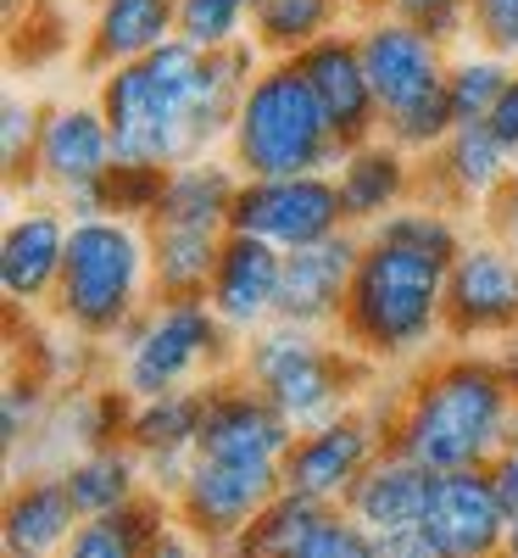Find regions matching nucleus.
<instances>
[{
  "label": "nucleus",
  "mask_w": 518,
  "mask_h": 558,
  "mask_svg": "<svg viewBox=\"0 0 518 558\" xmlns=\"http://www.w3.org/2000/svg\"><path fill=\"white\" fill-rule=\"evenodd\" d=\"M518 397L491 347H441L391 386V447L423 470H485L513 430Z\"/></svg>",
  "instance_id": "1"
},
{
  "label": "nucleus",
  "mask_w": 518,
  "mask_h": 558,
  "mask_svg": "<svg viewBox=\"0 0 518 558\" xmlns=\"http://www.w3.org/2000/svg\"><path fill=\"white\" fill-rule=\"evenodd\" d=\"M446 274L452 257L391 235H362L335 336L357 347L380 375H407L446 347Z\"/></svg>",
  "instance_id": "2"
},
{
  "label": "nucleus",
  "mask_w": 518,
  "mask_h": 558,
  "mask_svg": "<svg viewBox=\"0 0 518 558\" xmlns=\"http://www.w3.org/2000/svg\"><path fill=\"white\" fill-rule=\"evenodd\" d=\"M201 68H207V51H196L190 39L173 34L151 57L123 62L96 78V101L112 123L118 162L178 168V162L201 157V146H196Z\"/></svg>",
  "instance_id": "3"
},
{
  "label": "nucleus",
  "mask_w": 518,
  "mask_h": 558,
  "mask_svg": "<svg viewBox=\"0 0 518 558\" xmlns=\"http://www.w3.org/2000/svg\"><path fill=\"white\" fill-rule=\"evenodd\" d=\"M240 375L291 418L296 430H312L323 418H341L368 402V391L385 375L335 330H307V324L273 318L257 336L240 341Z\"/></svg>",
  "instance_id": "4"
},
{
  "label": "nucleus",
  "mask_w": 518,
  "mask_h": 558,
  "mask_svg": "<svg viewBox=\"0 0 518 558\" xmlns=\"http://www.w3.org/2000/svg\"><path fill=\"white\" fill-rule=\"evenodd\" d=\"M151 235L134 218H73L67 235V263L62 286L51 296L57 324H67L73 336L112 347L128 324L151 307Z\"/></svg>",
  "instance_id": "5"
},
{
  "label": "nucleus",
  "mask_w": 518,
  "mask_h": 558,
  "mask_svg": "<svg viewBox=\"0 0 518 558\" xmlns=\"http://www.w3.org/2000/svg\"><path fill=\"white\" fill-rule=\"evenodd\" d=\"M229 162L246 179H291V173H335L346 146L329 129L323 101L296 62H268L240 96L234 129L223 140Z\"/></svg>",
  "instance_id": "6"
},
{
  "label": "nucleus",
  "mask_w": 518,
  "mask_h": 558,
  "mask_svg": "<svg viewBox=\"0 0 518 558\" xmlns=\"http://www.w3.org/2000/svg\"><path fill=\"white\" fill-rule=\"evenodd\" d=\"M107 352H112V380L146 402L229 375L240 363V336L212 313L207 296H151V307Z\"/></svg>",
  "instance_id": "7"
},
{
  "label": "nucleus",
  "mask_w": 518,
  "mask_h": 558,
  "mask_svg": "<svg viewBox=\"0 0 518 558\" xmlns=\"http://www.w3.org/2000/svg\"><path fill=\"white\" fill-rule=\"evenodd\" d=\"M385 447H391V375L368 391L362 408H351L341 418H323L312 430H296L279 470H285L291 492H307L329 508H341Z\"/></svg>",
  "instance_id": "8"
},
{
  "label": "nucleus",
  "mask_w": 518,
  "mask_h": 558,
  "mask_svg": "<svg viewBox=\"0 0 518 558\" xmlns=\"http://www.w3.org/2000/svg\"><path fill=\"white\" fill-rule=\"evenodd\" d=\"M357 45L380 96V118L396 123L418 107H430L446 96V73H452V45H441L430 28H418L396 12H362L357 17Z\"/></svg>",
  "instance_id": "9"
},
{
  "label": "nucleus",
  "mask_w": 518,
  "mask_h": 558,
  "mask_svg": "<svg viewBox=\"0 0 518 558\" xmlns=\"http://www.w3.org/2000/svg\"><path fill=\"white\" fill-rule=\"evenodd\" d=\"M518 330V246L468 235L446 274V347H496Z\"/></svg>",
  "instance_id": "10"
},
{
  "label": "nucleus",
  "mask_w": 518,
  "mask_h": 558,
  "mask_svg": "<svg viewBox=\"0 0 518 558\" xmlns=\"http://www.w3.org/2000/svg\"><path fill=\"white\" fill-rule=\"evenodd\" d=\"M229 229L257 235L279 252H301V246L329 241L335 229H351V223L341 207L335 173H291V179H240Z\"/></svg>",
  "instance_id": "11"
},
{
  "label": "nucleus",
  "mask_w": 518,
  "mask_h": 558,
  "mask_svg": "<svg viewBox=\"0 0 518 558\" xmlns=\"http://www.w3.org/2000/svg\"><path fill=\"white\" fill-rule=\"evenodd\" d=\"M279 492H285V470H279V463H229V458L196 452L190 475L173 492V520L201 547L223 553L262 514V502L279 497Z\"/></svg>",
  "instance_id": "12"
},
{
  "label": "nucleus",
  "mask_w": 518,
  "mask_h": 558,
  "mask_svg": "<svg viewBox=\"0 0 518 558\" xmlns=\"http://www.w3.org/2000/svg\"><path fill=\"white\" fill-rule=\"evenodd\" d=\"M67 235L73 218L57 196H28L0 235V291L7 307L17 313H45L62 286V263H67Z\"/></svg>",
  "instance_id": "13"
},
{
  "label": "nucleus",
  "mask_w": 518,
  "mask_h": 558,
  "mask_svg": "<svg viewBox=\"0 0 518 558\" xmlns=\"http://www.w3.org/2000/svg\"><path fill=\"white\" fill-rule=\"evenodd\" d=\"M296 441V425L279 413L240 368L207 380V418H201V458H229V463H285Z\"/></svg>",
  "instance_id": "14"
},
{
  "label": "nucleus",
  "mask_w": 518,
  "mask_h": 558,
  "mask_svg": "<svg viewBox=\"0 0 518 558\" xmlns=\"http://www.w3.org/2000/svg\"><path fill=\"white\" fill-rule=\"evenodd\" d=\"M513 525V508L502 502L491 470H446L430 486L423 508V536L435 542L441 558H502Z\"/></svg>",
  "instance_id": "15"
},
{
  "label": "nucleus",
  "mask_w": 518,
  "mask_h": 558,
  "mask_svg": "<svg viewBox=\"0 0 518 558\" xmlns=\"http://www.w3.org/2000/svg\"><path fill=\"white\" fill-rule=\"evenodd\" d=\"M296 68L307 73L312 96L323 101L329 112V129L335 140L351 151V146H368V140L385 134V118H380V96H373V78H368V62H362V45H357V28H341L296 57Z\"/></svg>",
  "instance_id": "16"
},
{
  "label": "nucleus",
  "mask_w": 518,
  "mask_h": 558,
  "mask_svg": "<svg viewBox=\"0 0 518 558\" xmlns=\"http://www.w3.org/2000/svg\"><path fill=\"white\" fill-rule=\"evenodd\" d=\"M518 157L491 134V123H457L435 157H423V202L446 213H485L507 184Z\"/></svg>",
  "instance_id": "17"
},
{
  "label": "nucleus",
  "mask_w": 518,
  "mask_h": 558,
  "mask_svg": "<svg viewBox=\"0 0 518 558\" xmlns=\"http://www.w3.org/2000/svg\"><path fill=\"white\" fill-rule=\"evenodd\" d=\"M362 257V229H335L329 241H312L301 252H285V279H279V318L307 324V330H335L346 313V291Z\"/></svg>",
  "instance_id": "18"
},
{
  "label": "nucleus",
  "mask_w": 518,
  "mask_h": 558,
  "mask_svg": "<svg viewBox=\"0 0 518 558\" xmlns=\"http://www.w3.org/2000/svg\"><path fill=\"white\" fill-rule=\"evenodd\" d=\"M118 162L112 123L101 101H45V129H39V184L45 196H67L96 184Z\"/></svg>",
  "instance_id": "19"
},
{
  "label": "nucleus",
  "mask_w": 518,
  "mask_h": 558,
  "mask_svg": "<svg viewBox=\"0 0 518 558\" xmlns=\"http://www.w3.org/2000/svg\"><path fill=\"white\" fill-rule=\"evenodd\" d=\"M279 279H285V252L257 241V235H240L229 229L223 235V252H218V268H212V313L229 324L234 336H257L262 324L279 318Z\"/></svg>",
  "instance_id": "20"
},
{
  "label": "nucleus",
  "mask_w": 518,
  "mask_h": 558,
  "mask_svg": "<svg viewBox=\"0 0 518 558\" xmlns=\"http://www.w3.org/2000/svg\"><path fill=\"white\" fill-rule=\"evenodd\" d=\"M201 418H207V386H184L168 397H146L134 402V425H128V447L146 458L151 492H162L173 502V492L184 486L201 447Z\"/></svg>",
  "instance_id": "21"
},
{
  "label": "nucleus",
  "mask_w": 518,
  "mask_h": 558,
  "mask_svg": "<svg viewBox=\"0 0 518 558\" xmlns=\"http://www.w3.org/2000/svg\"><path fill=\"white\" fill-rule=\"evenodd\" d=\"M335 184H341V207H346V223L351 229H368L385 223L391 213H402L407 202L423 196V157L402 151L391 134L368 140V146H351L335 168Z\"/></svg>",
  "instance_id": "22"
},
{
  "label": "nucleus",
  "mask_w": 518,
  "mask_h": 558,
  "mask_svg": "<svg viewBox=\"0 0 518 558\" xmlns=\"http://www.w3.org/2000/svg\"><path fill=\"white\" fill-rule=\"evenodd\" d=\"M173 34H178V0H89L78 68L89 78H101L123 62L151 57Z\"/></svg>",
  "instance_id": "23"
},
{
  "label": "nucleus",
  "mask_w": 518,
  "mask_h": 558,
  "mask_svg": "<svg viewBox=\"0 0 518 558\" xmlns=\"http://www.w3.org/2000/svg\"><path fill=\"white\" fill-rule=\"evenodd\" d=\"M78 502L62 481V470H28L12 475L7 492V514H0V553H23V558H57L67 536L78 531Z\"/></svg>",
  "instance_id": "24"
},
{
  "label": "nucleus",
  "mask_w": 518,
  "mask_h": 558,
  "mask_svg": "<svg viewBox=\"0 0 518 558\" xmlns=\"http://www.w3.org/2000/svg\"><path fill=\"white\" fill-rule=\"evenodd\" d=\"M430 486H435V470H423V463H412L407 452L385 447L380 458L368 463V475L351 486V497H346L341 508H346L351 520H362L373 536H385V531L423 525Z\"/></svg>",
  "instance_id": "25"
},
{
  "label": "nucleus",
  "mask_w": 518,
  "mask_h": 558,
  "mask_svg": "<svg viewBox=\"0 0 518 558\" xmlns=\"http://www.w3.org/2000/svg\"><path fill=\"white\" fill-rule=\"evenodd\" d=\"M240 168L229 162V151H207V157H190L168 173V196L162 207L151 213V223H190V229H218L229 235V213H234V196H240Z\"/></svg>",
  "instance_id": "26"
},
{
  "label": "nucleus",
  "mask_w": 518,
  "mask_h": 558,
  "mask_svg": "<svg viewBox=\"0 0 518 558\" xmlns=\"http://www.w3.org/2000/svg\"><path fill=\"white\" fill-rule=\"evenodd\" d=\"M357 0H257L251 39L262 45L268 62H296L307 45L357 28Z\"/></svg>",
  "instance_id": "27"
},
{
  "label": "nucleus",
  "mask_w": 518,
  "mask_h": 558,
  "mask_svg": "<svg viewBox=\"0 0 518 558\" xmlns=\"http://www.w3.org/2000/svg\"><path fill=\"white\" fill-rule=\"evenodd\" d=\"M62 481L78 502L84 520L96 514H118V508H128L134 497L151 492V475H146V458H139L128 441L123 447H89L78 458L62 463Z\"/></svg>",
  "instance_id": "28"
},
{
  "label": "nucleus",
  "mask_w": 518,
  "mask_h": 558,
  "mask_svg": "<svg viewBox=\"0 0 518 558\" xmlns=\"http://www.w3.org/2000/svg\"><path fill=\"white\" fill-rule=\"evenodd\" d=\"M173 502L162 492L134 497L118 514H96V520H78V531L67 536V547L57 558H139L162 531H173Z\"/></svg>",
  "instance_id": "29"
},
{
  "label": "nucleus",
  "mask_w": 518,
  "mask_h": 558,
  "mask_svg": "<svg viewBox=\"0 0 518 558\" xmlns=\"http://www.w3.org/2000/svg\"><path fill=\"white\" fill-rule=\"evenodd\" d=\"M151 235V286L157 296H207L212 268L223 252L218 229H190V223H146Z\"/></svg>",
  "instance_id": "30"
},
{
  "label": "nucleus",
  "mask_w": 518,
  "mask_h": 558,
  "mask_svg": "<svg viewBox=\"0 0 518 558\" xmlns=\"http://www.w3.org/2000/svg\"><path fill=\"white\" fill-rule=\"evenodd\" d=\"M329 514V502H318V497H307V492H279V497H268L262 502V514L234 536L223 553L229 558H296V547L312 536V525Z\"/></svg>",
  "instance_id": "31"
},
{
  "label": "nucleus",
  "mask_w": 518,
  "mask_h": 558,
  "mask_svg": "<svg viewBox=\"0 0 518 558\" xmlns=\"http://www.w3.org/2000/svg\"><path fill=\"white\" fill-rule=\"evenodd\" d=\"M57 402H62V391L51 380H39L34 368L12 363L7 391H0V441H7V458H23L45 436V425L57 418Z\"/></svg>",
  "instance_id": "32"
},
{
  "label": "nucleus",
  "mask_w": 518,
  "mask_h": 558,
  "mask_svg": "<svg viewBox=\"0 0 518 558\" xmlns=\"http://www.w3.org/2000/svg\"><path fill=\"white\" fill-rule=\"evenodd\" d=\"M39 129H45V101L7 96V112H0V162H7V191L12 196H45V184H39Z\"/></svg>",
  "instance_id": "33"
},
{
  "label": "nucleus",
  "mask_w": 518,
  "mask_h": 558,
  "mask_svg": "<svg viewBox=\"0 0 518 558\" xmlns=\"http://www.w3.org/2000/svg\"><path fill=\"white\" fill-rule=\"evenodd\" d=\"M73 45V23L57 0H28L23 12L7 17V51L12 68H51Z\"/></svg>",
  "instance_id": "34"
},
{
  "label": "nucleus",
  "mask_w": 518,
  "mask_h": 558,
  "mask_svg": "<svg viewBox=\"0 0 518 558\" xmlns=\"http://www.w3.org/2000/svg\"><path fill=\"white\" fill-rule=\"evenodd\" d=\"M513 62L507 57H491V51H462L452 57V73H446V96H452V118L457 123H485L496 96H502V84H507Z\"/></svg>",
  "instance_id": "35"
},
{
  "label": "nucleus",
  "mask_w": 518,
  "mask_h": 558,
  "mask_svg": "<svg viewBox=\"0 0 518 558\" xmlns=\"http://www.w3.org/2000/svg\"><path fill=\"white\" fill-rule=\"evenodd\" d=\"M168 173L173 168H157V162H112L101 173V184H96V191H101V213L151 223V213L168 196Z\"/></svg>",
  "instance_id": "36"
},
{
  "label": "nucleus",
  "mask_w": 518,
  "mask_h": 558,
  "mask_svg": "<svg viewBox=\"0 0 518 558\" xmlns=\"http://www.w3.org/2000/svg\"><path fill=\"white\" fill-rule=\"evenodd\" d=\"M257 0H178V39L196 51H223V45L251 39Z\"/></svg>",
  "instance_id": "37"
},
{
  "label": "nucleus",
  "mask_w": 518,
  "mask_h": 558,
  "mask_svg": "<svg viewBox=\"0 0 518 558\" xmlns=\"http://www.w3.org/2000/svg\"><path fill=\"white\" fill-rule=\"evenodd\" d=\"M296 558H380V547H373V531L362 520H351L346 508H329L312 536L296 547Z\"/></svg>",
  "instance_id": "38"
},
{
  "label": "nucleus",
  "mask_w": 518,
  "mask_h": 558,
  "mask_svg": "<svg viewBox=\"0 0 518 558\" xmlns=\"http://www.w3.org/2000/svg\"><path fill=\"white\" fill-rule=\"evenodd\" d=\"M468 39L491 57L518 62V0H468Z\"/></svg>",
  "instance_id": "39"
},
{
  "label": "nucleus",
  "mask_w": 518,
  "mask_h": 558,
  "mask_svg": "<svg viewBox=\"0 0 518 558\" xmlns=\"http://www.w3.org/2000/svg\"><path fill=\"white\" fill-rule=\"evenodd\" d=\"M391 12L430 28L441 45H462L468 39V0H391Z\"/></svg>",
  "instance_id": "40"
},
{
  "label": "nucleus",
  "mask_w": 518,
  "mask_h": 558,
  "mask_svg": "<svg viewBox=\"0 0 518 558\" xmlns=\"http://www.w3.org/2000/svg\"><path fill=\"white\" fill-rule=\"evenodd\" d=\"M485 123H491V134L502 140V146L518 157V62H513V73H507V84H502V96H496Z\"/></svg>",
  "instance_id": "41"
},
{
  "label": "nucleus",
  "mask_w": 518,
  "mask_h": 558,
  "mask_svg": "<svg viewBox=\"0 0 518 558\" xmlns=\"http://www.w3.org/2000/svg\"><path fill=\"white\" fill-rule=\"evenodd\" d=\"M491 470V481H496V492H502V502L518 514V413H513V430H507V441H502V452L485 463Z\"/></svg>",
  "instance_id": "42"
},
{
  "label": "nucleus",
  "mask_w": 518,
  "mask_h": 558,
  "mask_svg": "<svg viewBox=\"0 0 518 558\" xmlns=\"http://www.w3.org/2000/svg\"><path fill=\"white\" fill-rule=\"evenodd\" d=\"M373 547H380V558H441V553H435V542L423 536V525L385 531V536H373Z\"/></svg>",
  "instance_id": "43"
},
{
  "label": "nucleus",
  "mask_w": 518,
  "mask_h": 558,
  "mask_svg": "<svg viewBox=\"0 0 518 558\" xmlns=\"http://www.w3.org/2000/svg\"><path fill=\"white\" fill-rule=\"evenodd\" d=\"M212 547H201L190 531H184V525H173V531H162L146 553H139V558H207Z\"/></svg>",
  "instance_id": "44"
},
{
  "label": "nucleus",
  "mask_w": 518,
  "mask_h": 558,
  "mask_svg": "<svg viewBox=\"0 0 518 558\" xmlns=\"http://www.w3.org/2000/svg\"><path fill=\"white\" fill-rule=\"evenodd\" d=\"M491 357H496V368L507 375V386H513V397H518V330H513V336H502V341L491 347Z\"/></svg>",
  "instance_id": "45"
},
{
  "label": "nucleus",
  "mask_w": 518,
  "mask_h": 558,
  "mask_svg": "<svg viewBox=\"0 0 518 558\" xmlns=\"http://www.w3.org/2000/svg\"><path fill=\"white\" fill-rule=\"evenodd\" d=\"M502 558H518V514H513V525H507V542H502Z\"/></svg>",
  "instance_id": "46"
},
{
  "label": "nucleus",
  "mask_w": 518,
  "mask_h": 558,
  "mask_svg": "<svg viewBox=\"0 0 518 558\" xmlns=\"http://www.w3.org/2000/svg\"><path fill=\"white\" fill-rule=\"evenodd\" d=\"M357 12H391V0H357Z\"/></svg>",
  "instance_id": "47"
},
{
  "label": "nucleus",
  "mask_w": 518,
  "mask_h": 558,
  "mask_svg": "<svg viewBox=\"0 0 518 558\" xmlns=\"http://www.w3.org/2000/svg\"><path fill=\"white\" fill-rule=\"evenodd\" d=\"M507 191H513V196H518V168H513V184H507Z\"/></svg>",
  "instance_id": "48"
},
{
  "label": "nucleus",
  "mask_w": 518,
  "mask_h": 558,
  "mask_svg": "<svg viewBox=\"0 0 518 558\" xmlns=\"http://www.w3.org/2000/svg\"><path fill=\"white\" fill-rule=\"evenodd\" d=\"M0 558H23V553H0Z\"/></svg>",
  "instance_id": "49"
},
{
  "label": "nucleus",
  "mask_w": 518,
  "mask_h": 558,
  "mask_svg": "<svg viewBox=\"0 0 518 558\" xmlns=\"http://www.w3.org/2000/svg\"><path fill=\"white\" fill-rule=\"evenodd\" d=\"M207 558H229V553H207Z\"/></svg>",
  "instance_id": "50"
}]
</instances>
